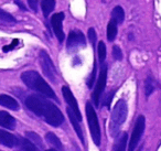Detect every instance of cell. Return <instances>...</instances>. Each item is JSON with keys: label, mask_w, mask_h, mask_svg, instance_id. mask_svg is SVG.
<instances>
[{"label": "cell", "mask_w": 161, "mask_h": 151, "mask_svg": "<svg viewBox=\"0 0 161 151\" xmlns=\"http://www.w3.org/2000/svg\"><path fill=\"white\" fill-rule=\"evenodd\" d=\"M25 106L36 116L43 118L49 125L58 127L63 124L64 117L61 110L50 100L39 95H30L25 98Z\"/></svg>", "instance_id": "cell-1"}, {"label": "cell", "mask_w": 161, "mask_h": 151, "mask_svg": "<svg viewBox=\"0 0 161 151\" xmlns=\"http://www.w3.org/2000/svg\"><path fill=\"white\" fill-rule=\"evenodd\" d=\"M22 82L32 91H36L40 93L42 96L47 98H52L54 100H58L54 91L51 88L49 84L43 80V77L36 71H25L21 74Z\"/></svg>", "instance_id": "cell-2"}, {"label": "cell", "mask_w": 161, "mask_h": 151, "mask_svg": "<svg viewBox=\"0 0 161 151\" xmlns=\"http://www.w3.org/2000/svg\"><path fill=\"white\" fill-rule=\"evenodd\" d=\"M127 114H128L127 103L124 99H119L116 103V105H115L114 109H113L112 116H110L109 130H110V135L113 137H115L119 132L121 126L126 121Z\"/></svg>", "instance_id": "cell-3"}, {"label": "cell", "mask_w": 161, "mask_h": 151, "mask_svg": "<svg viewBox=\"0 0 161 151\" xmlns=\"http://www.w3.org/2000/svg\"><path fill=\"white\" fill-rule=\"evenodd\" d=\"M86 110V117H87L88 126H90L91 135L94 140L95 144L99 146L101 144V128H99L98 124V118H97L96 111H95L94 107L91 103H87L85 107Z\"/></svg>", "instance_id": "cell-4"}, {"label": "cell", "mask_w": 161, "mask_h": 151, "mask_svg": "<svg viewBox=\"0 0 161 151\" xmlns=\"http://www.w3.org/2000/svg\"><path fill=\"white\" fill-rule=\"evenodd\" d=\"M145 126H146V119L143 116H139L136 120V124H135L134 130L131 133V138L129 140V148L128 151H135V149L137 148L139 143V140H140L141 136H142L143 131H145Z\"/></svg>", "instance_id": "cell-5"}, {"label": "cell", "mask_w": 161, "mask_h": 151, "mask_svg": "<svg viewBox=\"0 0 161 151\" xmlns=\"http://www.w3.org/2000/svg\"><path fill=\"white\" fill-rule=\"evenodd\" d=\"M40 63H41V67H42L44 75L47 76L50 81H52L53 83H55V81H56L55 66H54V64H53V62H52L50 55L45 51L40 52Z\"/></svg>", "instance_id": "cell-6"}, {"label": "cell", "mask_w": 161, "mask_h": 151, "mask_svg": "<svg viewBox=\"0 0 161 151\" xmlns=\"http://www.w3.org/2000/svg\"><path fill=\"white\" fill-rule=\"evenodd\" d=\"M106 80H107V65L103 64L101 67V73H99L98 80H97V82H96V86H95L94 93H93V100H94L96 106H98L99 98H101L102 94H103L104 89H105Z\"/></svg>", "instance_id": "cell-7"}, {"label": "cell", "mask_w": 161, "mask_h": 151, "mask_svg": "<svg viewBox=\"0 0 161 151\" xmlns=\"http://www.w3.org/2000/svg\"><path fill=\"white\" fill-rule=\"evenodd\" d=\"M85 44L86 39L82 32L77 31V30L69 32V38H67V50L69 51H76L80 48L85 47Z\"/></svg>", "instance_id": "cell-8"}, {"label": "cell", "mask_w": 161, "mask_h": 151, "mask_svg": "<svg viewBox=\"0 0 161 151\" xmlns=\"http://www.w3.org/2000/svg\"><path fill=\"white\" fill-rule=\"evenodd\" d=\"M63 20H64V14L63 12H58V14H54L51 18V25L52 29L54 31V34L56 36L58 40L60 42H63L65 38L64 31H63Z\"/></svg>", "instance_id": "cell-9"}, {"label": "cell", "mask_w": 161, "mask_h": 151, "mask_svg": "<svg viewBox=\"0 0 161 151\" xmlns=\"http://www.w3.org/2000/svg\"><path fill=\"white\" fill-rule=\"evenodd\" d=\"M62 94H63V97H64L65 102H66L67 105H69V107L73 110V113L75 114L76 117H77L80 121V120H82V115H80V108H78L77 102H76L75 97H74V95L71 92V89H69L67 86H63L62 87Z\"/></svg>", "instance_id": "cell-10"}, {"label": "cell", "mask_w": 161, "mask_h": 151, "mask_svg": "<svg viewBox=\"0 0 161 151\" xmlns=\"http://www.w3.org/2000/svg\"><path fill=\"white\" fill-rule=\"evenodd\" d=\"M0 143L6 147H9V148H14V147L20 144V140L12 133L0 129Z\"/></svg>", "instance_id": "cell-11"}, {"label": "cell", "mask_w": 161, "mask_h": 151, "mask_svg": "<svg viewBox=\"0 0 161 151\" xmlns=\"http://www.w3.org/2000/svg\"><path fill=\"white\" fill-rule=\"evenodd\" d=\"M67 114H69V121H71L72 126L74 127V129H75L76 133H77L78 138H80V140L84 143V137H83V131H82V128H80V119H78L77 117H76V115L73 113V110H72L69 107H67Z\"/></svg>", "instance_id": "cell-12"}, {"label": "cell", "mask_w": 161, "mask_h": 151, "mask_svg": "<svg viewBox=\"0 0 161 151\" xmlns=\"http://www.w3.org/2000/svg\"><path fill=\"white\" fill-rule=\"evenodd\" d=\"M16 119L6 111L0 110V126L7 129H14L16 127Z\"/></svg>", "instance_id": "cell-13"}, {"label": "cell", "mask_w": 161, "mask_h": 151, "mask_svg": "<svg viewBox=\"0 0 161 151\" xmlns=\"http://www.w3.org/2000/svg\"><path fill=\"white\" fill-rule=\"evenodd\" d=\"M0 105L8 109H11V110H18L19 109V103L17 102V99H14V97L9 95H5V94L0 95Z\"/></svg>", "instance_id": "cell-14"}, {"label": "cell", "mask_w": 161, "mask_h": 151, "mask_svg": "<svg viewBox=\"0 0 161 151\" xmlns=\"http://www.w3.org/2000/svg\"><path fill=\"white\" fill-rule=\"evenodd\" d=\"M54 7H55V0H41V8H42L43 16L45 18H47L51 14Z\"/></svg>", "instance_id": "cell-15"}, {"label": "cell", "mask_w": 161, "mask_h": 151, "mask_svg": "<svg viewBox=\"0 0 161 151\" xmlns=\"http://www.w3.org/2000/svg\"><path fill=\"white\" fill-rule=\"evenodd\" d=\"M45 139L47 140V142H49L52 147H54V149L61 150V151L63 150V146H62V143H61V140L58 139L53 132H47V135H45Z\"/></svg>", "instance_id": "cell-16"}, {"label": "cell", "mask_w": 161, "mask_h": 151, "mask_svg": "<svg viewBox=\"0 0 161 151\" xmlns=\"http://www.w3.org/2000/svg\"><path fill=\"white\" fill-rule=\"evenodd\" d=\"M112 18L114 21H116V23H123L124 19H125V12H124V9L119 6L115 7L112 11Z\"/></svg>", "instance_id": "cell-17"}, {"label": "cell", "mask_w": 161, "mask_h": 151, "mask_svg": "<svg viewBox=\"0 0 161 151\" xmlns=\"http://www.w3.org/2000/svg\"><path fill=\"white\" fill-rule=\"evenodd\" d=\"M117 36V23L116 21L110 20L107 25V39L108 41H114Z\"/></svg>", "instance_id": "cell-18"}, {"label": "cell", "mask_w": 161, "mask_h": 151, "mask_svg": "<svg viewBox=\"0 0 161 151\" xmlns=\"http://www.w3.org/2000/svg\"><path fill=\"white\" fill-rule=\"evenodd\" d=\"M16 22V19L11 14L6 12L5 10L0 9V23L1 25H14Z\"/></svg>", "instance_id": "cell-19"}, {"label": "cell", "mask_w": 161, "mask_h": 151, "mask_svg": "<svg viewBox=\"0 0 161 151\" xmlns=\"http://www.w3.org/2000/svg\"><path fill=\"white\" fill-rule=\"evenodd\" d=\"M19 146L21 147V149H22L23 151H40L36 148V144L32 143L29 139H21Z\"/></svg>", "instance_id": "cell-20"}, {"label": "cell", "mask_w": 161, "mask_h": 151, "mask_svg": "<svg viewBox=\"0 0 161 151\" xmlns=\"http://www.w3.org/2000/svg\"><path fill=\"white\" fill-rule=\"evenodd\" d=\"M126 144H127V133L124 132L117 140L115 151H126Z\"/></svg>", "instance_id": "cell-21"}, {"label": "cell", "mask_w": 161, "mask_h": 151, "mask_svg": "<svg viewBox=\"0 0 161 151\" xmlns=\"http://www.w3.org/2000/svg\"><path fill=\"white\" fill-rule=\"evenodd\" d=\"M156 89V82L152 80L151 77H148L145 82V93H146V96H150L152 93L154 92Z\"/></svg>", "instance_id": "cell-22"}, {"label": "cell", "mask_w": 161, "mask_h": 151, "mask_svg": "<svg viewBox=\"0 0 161 151\" xmlns=\"http://www.w3.org/2000/svg\"><path fill=\"white\" fill-rule=\"evenodd\" d=\"M25 137H27L28 139L32 142V143L36 144V146H39L40 148H42V147H43V143H42V140H41V138L39 137L36 133H34L33 131H29V132H27V133H25Z\"/></svg>", "instance_id": "cell-23"}, {"label": "cell", "mask_w": 161, "mask_h": 151, "mask_svg": "<svg viewBox=\"0 0 161 151\" xmlns=\"http://www.w3.org/2000/svg\"><path fill=\"white\" fill-rule=\"evenodd\" d=\"M97 51H98V59L99 62L103 63L106 59V45L103 41L98 43V47H97Z\"/></svg>", "instance_id": "cell-24"}, {"label": "cell", "mask_w": 161, "mask_h": 151, "mask_svg": "<svg viewBox=\"0 0 161 151\" xmlns=\"http://www.w3.org/2000/svg\"><path fill=\"white\" fill-rule=\"evenodd\" d=\"M113 56H114V59L117 61L123 60V52H121L120 48H119L118 45H114V47H113Z\"/></svg>", "instance_id": "cell-25"}, {"label": "cell", "mask_w": 161, "mask_h": 151, "mask_svg": "<svg viewBox=\"0 0 161 151\" xmlns=\"http://www.w3.org/2000/svg\"><path fill=\"white\" fill-rule=\"evenodd\" d=\"M87 36H88L90 42L92 43V45H95V42H96V32H95L94 28H91V29L88 30Z\"/></svg>", "instance_id": "cell-26"}, {"label": "cell", "mask_w": 161, "mask_h": 151, "mask_svg": "<svg viewBox=\"0 0 161 151\" xmlns=\"http://www.w3.org/2000/svg\"><path fill=\"white\" fill-rule=\"evenodd\" d=\"M95 74H96V65H95L94 71H93L90 81H88V83H87V85H88V87H90V88H91V87H93V84H94V82H95Z\"/></svg>", "instance_id": "cell-27"}, {"label": "cell", "mask_w": 161, "mask_h": 151, "mask_svg": "<svg viewBox=\"0 0 161 151\" xmlns=\"http://www.w3.org/2000/svg\"><path fill=\"white\" fill-rule=\"evenodd\" d=\"M29 6L32 10L36 11L38 10V0H29Z\"/></svg>", "instance_id": "cell-28"}, {"label": "cell", "mask_w": 161, "mask_h": 151, "mask_svg": "<svg viewBox=\"0 0 161 151\" xmlns=\"http://www.w3.org/2000/svg\"><path fill=\"white\" fill-rule=\"evenodd\" d=\"M17 44V40H14V42H12V44L11 45H6V47H3V52H8V51H10L11 49H14V45Z\"/></svg>", "instance_id": "cell-29"}, {"label": "cell", "mask_w": 161, "mask_h": 151, "mask_svg": "<svg viewBox=\"0 0 161 151\" xmlns=\"http://www.w3.org/2000/svg\"><path fill=\"white\" fill-rule=\"evenodd\" d=\"M16 5H18L22 10H27V9H25V6L22 5V3H21V1H19V0H16Z\"/></svg>", "instance_id": "cell-30"}, {"label": "cell", "mask_w": 161, "mask_h": 151, "mask_svg": "<svg viewBox=\"0 0 161 151\" xmlns=\"http://www.w3.org/2000/svg\"><path fill=\"white\" fill-rule=\"evenodd\" d=\"M45 151H58L56 149H47V150H45Z\"/></svg>", "instance_id": "cell-31"}]
</instances>
